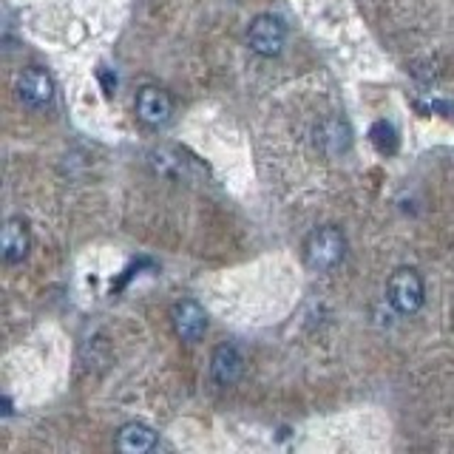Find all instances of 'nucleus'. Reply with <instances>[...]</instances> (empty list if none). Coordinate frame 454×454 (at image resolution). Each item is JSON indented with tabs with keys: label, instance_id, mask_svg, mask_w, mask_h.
Instances as JSON below:
<instances>
[{
	"label": "nucleus",
	"instance_id": "f257e3e1",
	"mask_svg": "<svg viewBox=\"0 0 454 454\" xmlns=\"http://www.w3.org/2000/svg\"><path fill=\"white\" fill-rule=\"evenodd\" d=\"M344 253H347V239L338 227H318L304 245V259L316 273H326V270L338 267Z\"/></svg>",
	"mask_w": 454,
	"mask_h": 454
},
{
	"label": "nucleus",
	"instance_id": "f03ea898",
	"mask_svg": "<svg viewBox=\"0 0 454 454\" xmlns=\"http://www.w3.org/2000/svg\"><path fill=\"white\" fill-rule=\"evenodd\" d=\"M389 304L401 312V316H411V312H418L420 304H423V278L418 276V270H397L389 278Z\"/></svg>",
	"mask_w": 454,
	"mask_h": 454
},
{
	"label": "nucleus",
	"instance_id": "7ed1b4c3",
	"mask_svg": "<svg viewBox=\"0 0 454 454\" xmlns=\"http://www.w3.org/2000/svg\"><path fill=\"white\" fill-rule=\"evenodd\" d=\"M284 37H287V28L273 14H259L247 28L250 49L262 57H278L284 49Z\"/></svg>",
	"mask_w": 454,
	"mask_h": 454
},
{
	"label": "nucleus",
	"instance_id": "20e7f679",
	"mask_svg": "<svg viewBox=\"0 0 454 454\" xmlns=\"http://www.w3.org/2000/svg\"><path fill=\"white\" fill-rule=\"evenodd\" d=\"M170 114H174V103H170L168 91L156 89V85H145L137 94V117L145 125L160 128L170 120Z\"/></svg>",
	"mask_w": 454,
	"mask_h": 454
},
{
	"label": "nucleus",
	"instance_id": "39448f33",
	"mask_svg": "<svg viewBox=\"0 0 454 454\" xmlns=\"http://www.w3.org/2000/svg\"><path fill=\"white\" fill-rule=\"evenodd\" d=\"M18 94L28 108H46L54 97V82L43 68H26L18 80Z\"/></svg>",
	"mask_w": 454,
	"mask_h": 454
},
{
	"label": "nucleus",
	"instance_id": "423d86ee",
	"mask_svg": "<svg viewBox=\"0 0 454 454\" xmlns=\"http://www.w3.org/2000/svg\"><path fill=\"white\" fill-rule=\"evenodd\" d=\"M174 326H176V335L182 340H199L205 335L207 330V316L205 309L199 307L196 301H191V298H184V301H179L174 307Z\"/></svg>",
	"mask_w": 454,
	"mask_h": 454
},
{
	"label": "nucleus",
	"instance_id": "0eeeda50",
	"mask_svg": "<svg viewBox=\"0 0 454 454\" xmlns=\"http://www.w3.org/2000/svg\"><path fill=\"white\" fill-rule=\"evenodd\" d=\"M241 369H245V361H241V355H239L236 347L222 344L216 352H213L210 372H213V380L222 383V387H233V383L241 378Z\"/></svg>",
	"mask_w": 454,
	"mask_h": 454
},
{
	"label": "nucleus",
	"instance_id": "6e6552de",
	"mask_svg": "<svg viewBox=\"0 0 454 454\" xmlns=\"http://www.w3.org/2000/svg\"><path fill=\"white\" fill-rule=\"evenodd\" d=\"M156 446V434L142 423H128L120 429L117 434V449L128 451V454H142V451H151Z\"/></svg>",
	"mask_w": 454,
	"mask_h": 454
},
{
	"label": "nucleus",
	"instance_id": "1a4fd4ad",
	"mask_svg": "<svg viewBox=\"0 0 454 454\" xmlns=\"http://www.w3.org/2000/svg\"><path fill=\"white\" fill-rule=\"evenodd\" d=\"M28 253V231L23 219H9L4 227V259L9 264L23 262V255Z\"/></svg>",
	"mask_w": 454,
	"mask_h": 454
}]
</instances>
